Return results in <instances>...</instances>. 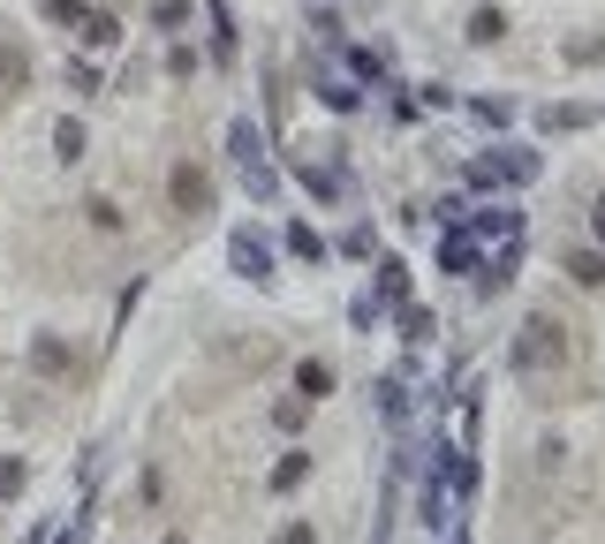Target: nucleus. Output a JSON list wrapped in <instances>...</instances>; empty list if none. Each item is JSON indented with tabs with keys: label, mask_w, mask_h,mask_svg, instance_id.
I'll return each instance as SVG.
<instances>
[{
	"label": "nucleus",
	"mask_w": 605,
	"mask_h": 544,
	"mask_svg": "<svg viewBox=\"0 0 605 544\" xmlns=\"http://www.w3.org/2000/svg\"><path fill=\"white\" fill-rule=\"evenodd\" d=\"M567 356H575V333H567V318H553V310H530L515 326V340H507V371L522 386H553L567 371Z\"/></svg>",
	"instance_id": "1"
},
{
	"label": "nucleus",
	"mask_w": 605,
	"mask_h": 544,
	"mask_svg": "<svg viewBox=\"0 0 605 544\" xmlns=\"http://www.w3.org/2000/svg\"><path fill=\"white\" fill-rule=\"evenodd\" d=\"M537 174H545V160L530 144H492V152H476L470 167H462V189L470 197H507V189H530Z\"/></svg>",
	"instance_id": "2"
},
{
	"label": "nucleus",
	"mask_w": 605,
	"mask_h": 544,
	"mask_svg": "<svg viewBox=\"0 0 605 544\" xmlns=\"http://www.w3.org/2000/svg\"><path fill=\"white\" fill-rule=\"evenodd\" d=\"M227 160H235V174H243L250 205H273V197H280V160H273V144H265V129L250 122V114L227 122Z\"/></svg>",
	"instance_id": "3"
},
{
	"label": "nucleus",
	"mask_w": 605,
	"mask_h": 544,
	"mask_svg": "<svg viewBox=\"0 0 605 544\" xmlns=\"http://www.w3.org/2000/svg\"><path fill=\"white\" fill-rule=\"evenodd\" d=\"M280 182H296L310 205H341L348 197V167H341V144H296Z\"/></svg>",
	"instance_id": "4"
},
{
	"label": "nucleus",
	"mask_w": 605,
	"mask_h": 544,
	"mask_svg": "<svg viewBox=\"0 0 605 544\" xmlns=\"http://www.w3.org/2000/svg\"><path fill=\"white\" fill-rule=\"evenodd\" d=\"M227 265H235V280H250V288H280V243H273L265 227H235V235H227Z\"/></svg>",
	"instance_id": "5"
},
{
	"label": "nucleus",
	"mask_w": 605,
	"mask_h": 544,
	"mask_svg": "<svg viewBox=\"0 0 605 544\" xmlns=\"http://www.w3.org/2000/svg\"><path fill=\"white\" fill-rule=\"evenodd\" d=\"M515 280H522V235H515V243H492V250L476 257V273H470L476 302H492V295H507Z\"/></svg>",
	"instance_id": "6"
},
{
	"label": "nucleus",
	"mask_w": 605,
	"mask_h": 544,
	"mask_svg": "<svg viewBox=\"0 0 605 544\" xmlns=\"http://www.w3.org/2000/svg\"><path fill=\"white\" fill-rule=\"evenodd\" d=\"M167 205L182 212V219H205V212H213V174L197 167V160H174L167 167Z\"/></svg>",
	"instance_id": "7"
},
{
	"label": "nucleus",
	"mask_w": 605,
	"mask_h": 544,
	"mask_svg": "<svg viewBox=\"0 0 605 544\" xmlns=\"http://www.w3.org/2000/svg\"><path fill=\"white\" fill-rule=\"evenodd\" d=\"M462 235H470L476 250H492V243H515V235H522V212L507 205V197H492V205L462 212Z\"/></svg>",
	"instance_id": "8"
},
{
	"label": "nucleus",
	"mask_w": 605,
	"mask_h": 544,
	"mask_svg": "<svg viewBox=\"0 0 605 544\" xmlns=\"http://www.w3.org/2000/svg\"><path fill=\"white\" fill-rule=\"evenodd\" d=\"M310 99H318V106H326V114H363V84H356V76H348V69H326V61H318V76H310Z\"/></svg>",
	"instance_id": "9"
},
{
	"label": "nucleus",
	"mask_w": 605,
	"mask_h": 544,
	"mask_svg": "<svg viewBox=\"0 0 605 544\" xmlns=\"http://www.w3.org/2000/svg\"><path fill=\"white\" fill-rule=\"evenodd\" d=\"M334 53H341V69H348L363 91H371V84L387 91V84H393V53H387V45H348V39H341Z\"/></svg>",
	"instance_id": "10"
},
{
	"label": "nucleus",
	"mask_w": 605,
	"mask_h": 544,
	"mask_svg": "<svg viewBox=\"0 0 605 544\" xmlns=\"http://www.w3.org/2000/svg\"><path fill=\"white\" fill-rule=\"evenodd\" d=\"M205 8V23H213V69H235L243 61V23H235V8L227 0H197Z\"/></svg>",
	"instance_id": "11"
},
{
	"label": "nucleus",
	"mask_w": 605,
	"mask_h": 544,
	"mask_svg": "<svg viewBox=\"0 0 605 544\" xmlns=\"http://www.w3.org/2000/svg\"><path fill=\"white\" fill-rule=\"evenodd\" d=\"M409 280H417V273H409V257H401V250H379V273H371V302H379V310L393 318V302H409Z\"/></svg>",
	"instance_id": "12"
},
{
	"label": "nucleus",
	"mask_w": 605,
	"mask_h": 544,
	"mask_svg": "<svg viewBox=\"0 0 605 544\" xmlns=\"http://www.w3.org/2000/svg\"><path fill=\"white\" fill-rule=\"evenodd\" d=\"M598 122H605V106H591V99H561V106H545V114H537L545 136H575V129H598Z\"/></svg>",
	"instance_id": "13"
},
{
	"label": "nucleus",
	"mask_w": 605,
	"mask_h": 544,
	"mask_svg": "<svg viewBox=\"0 0 605 544\" xmlns=\"http://www.w3.org/2000/svg\"><path fill=\"white\" fill-rule=\"evenodd\" d=\"M76 39H84V53H114L130 31H122V16H114V8H84V16H76Z\"/></svg>",
	"instance_id": "14"
},
{
	"label": "nucleus",
	"mask_w": 605,
	"mask_h": 544,
	"mask_svg": "<svg viewBox=\"0 0 605 544\" xmlns=\"http://www.w3.org/2000/svg\"><path fill=\"white\" fill-rule=\"evenodd\" d=\"M280 250L296 257V265H310V273H318V265L334 257V243H326V235H318L310 219H288V227H280Z\"/></svg>",
	"instance_id": "15"
},
{
	"label": "nucleus",
	"mask_w": 605,
	"mask_h": 544,
	"mask_svg": "<svg viewBox=\"0 0 605 544\" xmlns=\"http://www.w3.org/2000/svg\"><path fill=\"white\" fill-rule=\"evenodd\" d=\"M76 371V348L61 333H31V378H69Z\"/></svg>",
	"instance_id": "16"
},
{
	"label": "nucleus",
	"mask_w": 605,
	"mask_h": 544,
	"mask_svg": "<svg viewBox=\"0 0 605 544\" xmlns=\"http://www.w3.org/2000/svg\"><path fill=\"white\" fill-rule=\"evenodd\" d=\"M401 484H409V469L393 461V469H387V492H379V514H371V544H393V530H401Z\"/></svg>",
	"instance_id": "17"
},
{
	"label": "nucleus",
	"mask_w": 605,
	"mask_h": 544,
	"mask_svg": "<svg viewBox=\"0 0 605 544\" xmlns=\"http://www.w3.org/2000/svg\"><path fill=\"white\" fill-rule=\"evenodd\" d=\"M393 326H401V340H409V348H432V340H439V310L409 295V302H393Z\"/></svg>",
	"instance_id": "18"
},
{
	"label": "nucleus",
	"mask_w": 605,
	"mask_h": 544,
	"mask_svg": "<svg viewBox=\"0 0 605 544\" xmlns=\"http://www.w3.org/2000/svg\"><path fill=\"white\" fill-rule=\"evenodd\" d=\"M334 386H341V371H334L326 356H302V363H296V393L310 401V409H318V401H326Z\"/></svg>",
	"instance_id": "19"
},
{
	"label": "nucleus",
	"mask_w": 605,
	"mask_h": 544,
	"mask_svg": "<svg viewBox=\"0 0 605 544\" xmlns=\"http://www.w3.org/2000/svg\"><path fill=\"white\" fill-rule=\"evenodd\" d=\"M561 265H567V280H575V288H591V295L605 288V250H598V243H575Z\"/></svg>",
	"instance_id": "20"
},
{
	"label": "nucleus",
	"mask_w": 605,
	"mask_h": 544,
	"mask_svg": "<svg viewBox=\"0 0 605 544\" xmlns=\"http://www.w3.org/2000/svg\"><path fill=\"white\" fill-rule=\"evenodd\" d=\"M23 84H31V53H23V45L0 31V99H16Z\"/></svg>",
	"instance_id": "21"
},
{
	"label": "nucleus",
	"mask_w": 605,
	"mask_h": 544,
	"mask_svg": "<svg viewBox=\"0 0 605 544\" xmlns=\"http://www.w3.org/2000/svg\"><path fill=\"white\" fill-rule=\"evenodd\" d=\"M462 39H470V45H500V39H507V8H492V0H484V8H470Z\"/></svg>",
	"instance_id": "22"
},
{
	"label": "nucleus",
	"mask_w": 605,
	"mask_h": 544,
	"mask_svg": "<svg viewBox=\"0 0 605 544\" xmlns=\"http://www.w3.org/2000/svg\"><path fill=\"white\" fill-rule=\"evenodd\" d=\"M476 257H484V250H476L470 235H462V227H447V243H439V273H462V280H470Z\"/></svg>",
	"instance_id": "23"
},
{
	"label": "nucleus",
	"mask_w": 605,
	"mask_h": 544,
	"mask_svg": "<svg viewBox=\"0 0 605 544\" xmlns=\"http://www.w3.org/2000/svg\"><path fill=\"white\" fill-rule=\"evenodd\" d=\"M302 476H310V447H288V454L273 461V476H265V484L288 500V492H302Z\"/></svg>",
	"instance_id": "24"
},
{
	"label": "nucleus",
	"mask_w": 605,
	"mask_h": 544,
	"mask_svg": "<svg viewBox=\"0 0 605 544\" xmlns=\"http://www.w3.org/2000/svg\"><path fill=\"white\" fill-rule=\"evenodd\" d=\"M561 61H567V69H605V31H575V39H561Z\"/></svg>",
	"instance_id": "25"
},
{
	"label": "nucleus",
	"mask_w": 605,
	"mask_h": 544,
	"mask_svg": "<svg viewBox=\"0 0 605 544\" xmlns=\"http://www.w3.org/2000/svg\"><path fill=\"white\" fill-rule=\"evenodd\" d=\"M91 530H99V500H84L76 514H69V522H61V530H53V537H45V544H91Z\"/></svg>",
	"instance_id": "26"
},
{
	"label": "nucleus",
	"mask_w": 605,
	"mask_h": 544,
	"mask_svg": "<svg viewBox=\"0 0 605 544\" xmlns=\"http://www.w3.org/2000/svg\"><path fill=\"white\" fill-rule=\"evenodd\" d=\"M302 423H310V401H302V393H280V401H273V431H280V439H296Z\"/></svg>",
	"instance_id": "27"
},
{
	"label": "nucleus",
	"mask_w": 605,
	"mask_h": 544,
	"mask_svg": "<svg viewBox=\"0 0 605 544\" xmlns=\"http://www.w3.org/2000/svg\"><path fill=\"white\" fill-rule=\"evenodd\" d=\"M84 122H76V114H61V122H53V152H61V160H69V167H76V160H84Z\"/></svg>",
	"instance_id": "28"
},
{
	"label": "nucleus",
	"mask_w": 605,
	"mask_h": 544,
	"mask_svg": "<svg viewBox=\"0 0 605 544\" xmlns=\"http://www.w3.org/2000/svg\"><path fill=\"white\" fill-rule=\"evenodd\" d=\"M470 106V122H484V129H515V99H462Z\"/></svg>",
	"instance_id": "29"
},
{
	"label": "nucleus",
	"mask_w": 605,
	"mask_h": 544,
	"mask_svg": "<svg viewBox=\"0 0 605 544\" xmlns=\"http://www.w3.org/2000/svg\"><path fill=\"white\" fill-rule=\"evenodd\" d=\"M84 219L99 227V235H122V227H130V212L114 205V197H84Z\"/></svg>",
	"instance_id": "30"
},
{
	"label": "nucleus",
	"mask_w": 605,
	"mask_h": 544,
	"mask_svg": "<svg viewBox=\"0 0 605 544\" xmlns=\"http://www.w3.org/2000/svg\"><path fill=\"white\" fill-rule=\"evenodd\" d=\"M23 492H31V461L0 454V500H23Z\"/></svg>",
	"instance_id": "31"
},
{
	"label": "nucleus",
	"mask_w": 605,
	"mask_h": 544,
	"mask_svg": "<svg viewBox=\"0 0 605 544\" xmlns=\"http://www.w3.org/2000/svg\"><path fill=\"white\" fill-rule=\"evenodd\" d=\"M348 326H356V333H379V326H387V310L371 302V288H363V295H348Z\"/></svg>",
	"instance_id": "32"
},
{
	"label": "nucleus",
	"mask_w": 605,
	"mask_h": 544,
	"mask_svg": "<svg viewBox=\"0 0 605 544\" xmlns=\"http://www.w3.org/2000/svg\"><path fill=\"white\" fill-rule=\"evenodd\" d=\"M409 99H417V114H447V106H462V99H454V84H417Z\"/></svg>",
	"instance_id": "33"
},
{
	"label": "nucleus",
	"mask_w": 605,
	"mask_h": 544,
	"mask_svg": "<svg viewBox=\"0 0 605 544\" xmlns=\"http://www.w3.org/2000/svg\"><path fill=\"white\" fill-rule=\"evenodd\" d=\"M69 91H106V76H99L91 53H69Z\"/></svg>",
	"instance_id": "34"
},
{
	"label": "nucleus",
	"mask_w": 605,
	"mask_h": 544,
	"mask_svg": "<svg viewBox=\"0 0 605 544\" xmlns=\"http://www.w3.org/2000/svg\"><path fill=\"white\" fill-rule=\"evenodd\" d=\"M152 31H189V0H152Z\"/></svg>",
	"instance_id": "35"
},
{
	"label": "nucleus",
	"mask_w": 605,
	"mask_h": 544,
	"mask_svg": "<svg viewBox=\"0 0 605 544\" xmlns=\"http://www.w3.org/2000/svg\"><path fill=\"white\" fill-rule=\"evenodd\" d=\"M197 69H205V53H197L189 39H174L167 45V76H197Z\"/></svg>",
	"instance_id": "36"
},
{
	"label": "nucleus",
	"mask_w": 605,
	"mask_h": 544,
	"mask_svg": "<svg viewBox=\"0 0 605 544\" xmlns=\"http://www.w3.org/2000/svg\"><path fill=\"white\" fill-rule=\"evenodd\" d=\"M310 39L334 53V45H341V16H334V8H310Z\"/></svg>",
	"instance_id": "37"
},
{
	"label": "nucleus",
	"mask_w": 605,
	"mask_h": 544,
	"mask_svg": "<svg viewBox=\"0 0 605 544\" xmlns=\"http://www.w3.org/2000/svg\"><path fill=\"white\" fill-rule=\"evenodd\" d=\"M334 250H341V257H371V250H379V235H371V227L356 219V227H348V235H341V243H334Z\"/></svg>",
	"instance_id": "38"
},
{
	"label": "nucleus",
	"mask_w": 605,
	"mask_h": 544,
	"mask_svg": "<svg viewBox=\"0 0 605 544\" xmlns=\"http://www.w3.org/2000/svg\"><path fill=\"white\" fill-rule=\"evenodd\" d=\"M462 212H470V197H454V189H447V197H432V219H439V227H462Z\"/></svg>",
	"instance_id": "39"
},
{
	"label": "nucleus",
	"mask_w": 605,
	"mask_h": 544,
	"mask_svg": "<svg viewBox=\"0 0 605 544\" xmlns=\"http://www.w3.org/2000/svg\"><path fill=\"white\" fill-rule=\"evenodd\" d=\"M106 454H114L106 439H91V447H84V461H76V469H84V484H99V469H106Z\"/></svg>",
	"instance_id": "40"
},
{
	"label": "nucleus",
	"mask_w": 605,
	"mask_h": 544,
	"mask_svg": "<svg viewBox=\"0 0 605 544\" xmlns=\"http://www.w3.org/2000/svg\"><path fill=\"white\" fill-rule=\"evenodd\" d=\"M45 16H53V23H69V31H76V16H84V0H39Z\"/></svg>",
	"instance_id": "41"
},
{
	"label": "nucleus",
	"mask_w": 605,
	"mask_h": 544,
	"mask_svg": "<svg viewBox=\"0 0 605 544\" xmlns=\"http://www.w3.org/2000/svg\"><path fill=\"white\" fill-rule=\"evenodd\" d=\"M273 544H318V530H310V522H280V537Z\"/></svg>",
	"instance_id": "42"
},
{
	"label": "nucleus",
	"mask_w": 605,
	"mask_h": 544,
	"mask_svg": "<svg viewBox=\"0 0 605 544\" xmlns=\"http://www.w3.org/2000/svg\"><path fill=\"white\" fill-rule=\"evenodd\" d=\"M591 235H598V250H605V197H591Z\"/></svg>",
	"instance_id": "43"
},
{
	"label": "nucleus",
	"mask_w": 605,
	"mask_h": 544,
	"mask_svg": "<svg viewBox=\"0 0 605 544\" xmlns=\"http://www.w3.org/2000/svg\"><path fill=\"white\" fill-rule=\"evenodd\" d=\"M160 544H189V537H182V530H174V537H160Z\"/></svg>",
	"instance_id": "44"
}]
</instances>
